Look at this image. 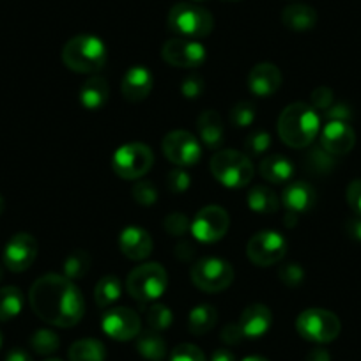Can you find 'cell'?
<instances>
[{
  "label": "cell",
  "mask_w": 361,
  "mask_h": 361,
  "mask_svg": "<svg viewBox=\"0 0 361 361\" xmlns=\"http://www.w3.org/2000/svg\"><path fill=\"white\" fill-rule=\"evenodd\" d=\"M29 301L34 314L41 321L57 328H73L82 321L85 312L78 287L68 276L55 273H48L34 282Z\"/></svg>",
  "instance_id": "cell-1"
},
{
  "label": "cell",
  "mask_w": 361,
  "mask_h": 361,
  "mask_svg": "<svg viewBox=\"0 0 361 361\" xmlns=\"http://www.w3.org/2000/svg\"><path fill=\"white\" fill-rule=\"evenodd\" d=\"M321 131V117L308 103H293L279 117V135L294 149L308 147Z\"/></svg>",
  "instance_id": "cell-2"
},
{
  "label": "cell",
  "mask_w": 361,
  "mask_h": 361,
  "mask_svg": "<svg viewBox=\"0 0 361 361\" xmlns=\"http://www.w3.org/2000/svg\"><path fill=\"white\" fill-rule=\"evenodd\" d=\"M62 62L75 73L94 75L106 64V47L99 37L80 34L64 44Z\"/></svg>",
  "instance_id": "cell-3"
},
{
  "label": "cell",
  "mask_w": 361,
  "mask_h": 361,
  "mask_svg": "<svg viewBox=\"0 0 361 361\" xmlns=\"http://www.w3.org/2000/svg\"><path fill=\"white\" fill-rule=\"evenodd\" d=\"M169 29L179 37L200 39L213 32L214 20L207 9L190 2H179L169 13Z\"/></svg>",
  "instance_id": "cell-4"
},
{
  "label": "cell",
  "mask_w": 361,
  "mask_h": 361,
  "mask_svg": "<svg viewBox=\"0 0 361 361\" xmlns=\"http://www.w3.org/2000/svg\"><path fill=\"white\" fill-rule=\"evenodd\" d=\"M169 287V275L158 262H145L135 267L126 280V289L135 301L147 305L163 296Z\"/></svg>",
  "instance_id": "cell-5"
},
{
  "label": "cell",
  "mask_w": 361,
  "mask_h": 361,
  "mask_svg": "<svg viewBox=\"0 0 361 361\" xmlns=\"http://www.w3.org/2000/svg\"><path fill=\"white\" fill-rule=\"evenodd\" d=\"M211 172L220 185L227 188H245L253 179L252 159L234 149L214 152L211 158Z\"/></svg>",
  "instance_id": "cell-6"
},
{
  "label": "cell",
  "mask_w": 361,
  "mask_h": 361,
  "mask_svg": "<svg viewBox=\"0 0 361 361\" xmlns=\"http://www.w3.org/2000/svg\"><path fill=\"white\" fill-rule=\"evenodd\" d=\"M296 329L305 340L314 343H329L340 335V319L324 308H308L298 315Z\"/></svg>",
  "instance_id": "cell-7"
},
{
  "label": "cell",
  "mask_w": 361,
  "mask_h": 361,
  "mask_svg": "<svg viewBox=\"0 0 361 361\" xmlns=\"http://www.w3.org/2000/svg\"><path fill=\"white\" fill-rule=\"evenodd\" d=\"M192 282L204 293H221L234 282V267L224 259L206 257L192 267Z\"/></svg>",
  "instance_id": "cell-8"
},
{
  "label": "cell",
  "mask_w": 361,
  "mask_h": 361,
  "mask_svg": "<svg viewBox=\"0 0 361 361\" xmlns=\"http://www.w3.org/2000/svg\"><path fill=\"white\" fill-rule=\"evenodd\" d=\"M154 154L151 149L140 142L121 145L112 156V169L121 179H140L151 170Z\"/></svg>",
  "instance_id": "cell-9"
},
{
  "label": "cell",
  "mask_w": 361,
  "mask_h": 361,
  "mask_svg": "<svg viewBox=\"0 0 361 361\" xmlns=\"http://www.w3.org/2000/svg\"><path fill=\"white\" fill-rule=\"evenodd\" d=\"M161 151L172 165L180 166V169H188V166L197 165L200 156H202L200 142L197 140L195 135L185 130H176L165 135Z\"/></svg>",
  "instance_id": "cell-10"
},
{
  "label": "cell",
  "mask_w": 361,
  "mask_h": 361,
  "mask_svg": "<svg viewBox=\"0 0 361 361\" xmlns=\"http://www.w3.org/2000/svg\"><path fill=\"white\" fill-rule=\"evenodd\" d=\"M287 241L282 234L275 231L257 232L246 245V255L255 266H275L286 257Z\"/></svg>",
  "instance_id": "cell-11"
},
{
  "label": "cell",
  "mask_w": 361,
  "mask_h": 361,
  "mask_svg": "<svg viewBox=\"0 0 361 361\" xmlns=\"http://www.w3.org/2000/svg\"><path fill=\"white\" fill-rule=\"evenodd\" d=\"M228 225H231V218L228 213L220 206H206L195 214V220L190 225V231L195 235L197 241L206 243H216L227 234Z\"/></svg>",
  "instance_id": "cell-12"
},
{
  "label": "cell",
  "mask_w": 361,
  "mask_h": 361,
  "mask_svg": "<svg viewBox=\"0 0 361 361\" xmlns=\"http://www.w3.org/2000/svg\"><path fill=\"white\" fill-rule=\"evenodd\" d=\"M163 61L173 68L195 69L206 61V48L202 43L186 37H173L169 39L161 48Z\"/></svg>",
  "instance_id": "cell-13"
},
{
  "label": "cell",
  "mask_w": 361,
  "mask_h": 361,
  "mask_svg": "<svg viewBox=\"0 0 361 361\" xmlns=\"http://www.w3.org/2000/svg\"><path fill=\"white\" fill-rule=\"evenodd\" d=\"M103 331L117 342H128L140 333V317L128 307L110 308L103 315Z\"/></svg>",
  "instance_id": "cell-14"
},
{
  "label": "cell",
  "mask_w": 361,
  "mask_h": 361,
  "mask_svg": "<svg viewBox=\"0 0 361 361\" xmlns=\"http://www.w3.org/2000/svg\"><path fill=\"white\" fill-rule=\"evenodd\" d=\"M37 250H39V246H37L36 238H32L27 232L15 234L4 248V255H2L4 266L13 273L27 271L36 260Z\"/></svg>",
  "instance_id": "cell-15"
},
{
  "label": "cell",
  "mask_w": 361,
  "mask_h": 361,
  "mask_svg": "<svg viewBox=\"0 0 361 361\" xmlns=\"http://www.w3.org/2000/svg\"><path fill=\"white\" fill-rule=\"evenodd\" d=\"M356 144V133L345 121H328L321 131V145L333 156L350 152Z\"/></svg>",
  "instance_id": "cell-16"
},
{
  "label": "cell",
  "mask_w": 361,
  "mask_h": 361,
  "mask_svg": "<svg viewBox=\"0 0 361 361\" xmlns=\"http://www.w3.org/2000/svg\"><path fill=\"white\" fill-rule=\"evenodd\" d=\"M152 85H154V76L145 66H131L123 76L121 92L130 103H138L151 94Z\"/></svg>",
  "instance_id": "cell-17"
},
{
  "label": "cell",
  "mask_w": 361,
  "mask_h": 361,
  "mask_svg": "<svg viewBox=\"0 0 361 361\" xmlns=\"http://www.w3.org/2000/svg\"><path fill=\"white\" fill-rule=\"evenodd\" d=\"M282 85V73L271 62H260L248 75V89L259 98H269Z\"/></svg>",
  "instance_id": "cell-18"
},
{
  "label": "cell",
  "mask_w": 361,
  "mask_h": 361,
  "mask_svg": "<svg viewBox=\"0 0 361 361\" xmlns=\"http://www.w3.org/2000/svg\"><path fill=\"white\" fill-rule=\"evenodd\" d=\"M273 322V314L266 305H250L243 310L241 317H239V328H241L245 338H260L266 335Z\"/></svg>",
  "instance_id": "cell-19"
},
{
  "label": "cell",
  "mask_w": 361,
  "mask_h": 361,
  "mask_svg": "<svg viewBox=\"0 0 361 361\" xmlns=\"http://www.w3.org/2000/svg\"><path fill=\"white\" fill-rule=\"evenodd\" d=\"M152 239L144 228L126 227L119 235V248L131 260H144L152 252Z\"/></svg>",
  "instance_id": "cell-20"
},
{
  "label": "cell",
  "mask_w": 361,
  "mask_h": 361,
  "mask_svg": "<svg viewBox=\"0 0 361 361\" xmlns=\"http://www.w3.org/2000/svg\"><path fill=\"white\" fill-rule=\"evenodd\" d=\"M315 200H317V193H315L314 186L305 183V180L290 183V185L283 190L282 195V202L283 206H286V209L294 214L310 211L312 207L315 206Z\"/></svg>",
  "instance_id": "cell-21"
},
{
  "label": "cell",
  "mask_w": 361,
  "mask_h": 361,
  "mask_svg": "<svg viewBox=\"0 0 361 361\" xmlns=\"http://www.w3.org/2000/svg\"><path fill=\"white\" fill-rule=\"evenodd\" d=\"M110 98V85L103 76H90L83 85L80 87V103L83 109L96 112L103 109Z\"/></svg>",
  "instance_id": "cell-22"
},
{
  "label": "cell",
  "mask_w": 361,
  "mask_h": 361,
  "mask_svg": "<svg viewBox=\"0 0 361 361\" xmlns=\"http://www.w3.org/2000/svg\"><path fill=\"white\" fill-rule=\"evenodd\" d=\"M197 130H199L200 140L207 147L218 149L224 144V123H221V117L216 110H204L197 119Z\"/></svg>",
  "instance_id": "cell-23"
},
{
  "label": "cell",
  "mask_w": 361,
  "mask_h": 361,
  "mask_svg": "<svg viewBox=\"0 0 361 361\" xmlns=\"http://www.w3.org/2000/svg\"><path fill=\"white\" fill-rule=\"evenodd\" d=\"M260 176L273 185H282L293 179L294 165L287 156L269 154L260 161Z\"/></svg>",
  "instance_id": "cell-24"
},
{
  "label": "cell",
  "mask_w": 361,
  "mask_h": 361,
  "mask_svg": "<svg viewBox=\"0 0 361 361\" xmlns=\"http://www.w3.org/2000/svg\"><path fill=\"white\" fill-rule=\"evenodd\" d=\"M282 23L294 32H305L314 29L317 23V13L314 8L305 4L287 6L282 11Z\"/></svg>",
  "instance_id": "cell-25"
},
{
  "label": "cell",
  "mask_w": 361,
  "mask_h": 361,
  "mask_svg": "<svg viewBox=\"0 0 361 361\" xmlns=\"http://www.w3.org/2000/svg\"><path fill=\"white\" fill-rule=\"evenodd\" d=\"M246 202H248L250 209L260 214L276 213L280 206V200L279 197H276V193L264 185L253 186V188L248 192Z\"/></svg>",
  "instance_id": "cell-26"
},
{
  "label": "cell",
  "mask_w": 361,
  "mask_h": 361,
  "mask_svg": "<svg viewBox=\"0 0 361 361\" xmlns=\"http://www.w3.org/2000/svg\"><path fill=\"white\" fill-rule=\"evenodd\" d=\"M105 345L96 338L76 340L69 347V361H105Z\"/></svg>",
  "instance_id": "cell-27"
},
{
  "label": "cell",
  "mask_w": 361,
  "mask_h": 361,
  "mask_svg": "<svg viewBox=\"0 0 361 361\" xmlns=\"http://www.w3.org/2000/svg\"><path fill=\"white\" fill-rule=\"evenodd\" d=\"M218 312L213 305H199L188 315V329L193 335H206L216 326Z\"/></svg>",
  "instance_id": "cell-28"
},
{
  "label": "cell",
  "mask_w": 361,
  "mask_h": 361,
  "mask_svg": "<svg viewBox=\"0 0 361 361\" xmlns=\"http://www.w3.org/2000/svg\"><path fill=\"white\" fill-rule=\"evenodd\" d=\"M137 350L149 361H161L166 356V342L158 331L142 333L137 340Z\"/></svg>",
  "instance_id": "cell-29"
},
{
  "label": "cell",
  "mask_w": 361,
  "mask_h": 361,
  "mask_svg": "<svg viewBox=\"0 0 361 361\" xmlns=\"http://www.w3.org/2000/svg\"><path fill=\"white\" fill-rule=\"evenodd\" d=\"M123 293V282L117 276L106 275L96 283L94 287V300L99 308H109L110 305L116 303Z\"/></svg>",
  "instance_id": "cell-30"
},
{
  "label": "cell",
  "mask_w": 361,
  "mask_h": 361,
  "mask_svg": "<svg viewBox=\"0 0 361 361\" xmlns=\"http://www.w3.org/2000/svg\"><path fill=\"white\" fill-rule=\"evenodd\" d=\"M23 294L18 287H2L0 289V322H8L22 312Z\"/></svg>",
  "instance_id": "cell-31"
},
{
  "label": "cell",
  "mask_w": 361,
  "mask_h": 361,
  "mask_svg": "<svg viewBox=\"0 0 361 361\" xmlns=\"http://www.w3.org/2000/svg\"><path fill=\"white\" fill-rule=\"evenodd\" d=\"M90 255L85 250H75L64 260V276L69 280H80L89 273Z\"/></svg>",
  "instance_id": "cell-32"
},
{
  "label": "cell",
  "mask_w": 361,
  "mask_h": 361,
  "mask_svg": "<svg viewBox=\"0 0 361 361\" xmlns=\"http://www.w3.org/2000/svg\"><path fill=\"white\" fill-rule=\"evenodd\" d=\"M30 347L41 356H50L61 347L59 335L51 329H37L30 338Z\"/></svg>",
  "instance_id": "cell-33"
},
{
  "label": "cell",
  "mask_w": 361,
  "mask_h": 361,
  "mask_svg": "<svg viewBox=\"0 0 361 361\" xmlns=\"http://www.w3.org/2000/svg\"><path fill=\"white\" fill-rule=\"evenodd\" d=\"M145 321H147L149 329L159 333L163 329L170 328L173 321V314L165 305H151V307L145 308Z\"/></svg>",
  "instance_id": "cell-34"
},
{
  "label": "cell",
  "mask_w": 361,
  "mask_h": 361,
  "mask_svg": "<svg viewBox=\"0 0 361 361\" xmlns=\"http://www.w3.org/2000/svg\"><path fill=\"white\" fill-rule=\"evenodd\" d=\"M305 165L312 173H326L333 169L335 159H333V154H329L321 145V147H314L308 151L307 158H305Z\"/></svg>",
  "instance_id": "cell-35"
},
{
  "label": "cell",
  "mask_w": 361,
  "mask_h": 361,
  "mask_svg": "<svg viewBox=\"0 0 361 361\" xmlns=\"http://www.w3.org/2000/svg\"><path fill=\"white\" fill-rule=\"evenodd\" d=\"M255 121V105L250 102H239L231 110V123L238 128H246Z\"/></svg>",
  "instance_id": "cell-36"
},
{
  "label": "cell",
  "mask_w": 361,
  "mask_h": 361,
  "mask_svg": "<svg viewBox=\"0 0 361 361\" xmlns=\"http://www.w3.org/2000/svg\"><path fill=\"white\" fill-rule=\"evenodd\" d=\"M166 188L173 195H180L190 188V176L185 169L180 166H173L169 173H166Z\"/></svg>",
  "instance_id": "cell-37"
},
{
  "label": "cell",
  "mask_w": 361,
  "mask_h": 361,
  "mask_svg": "<svg viewBox=\"0 0 361 361\" xmlns=\"http://www.w3.org/2000/svg\"><path fill=\"white\" fill-rule=\"evenodd\" d=\"M271 147V135L267 131L257 130L248 135L245 142V151L252 156H260Z\"/></svg>",
  "instance_id": "cell-38"
},
{
  "label": "cell",
  "mask_w": 361,
  "mask_h": 361,
  "mask_svg": "<svg viewBox=\"0 0 361 361\" xmlns=\"http://www.w3.org/2000/svg\"><path fill=\"white\" fill-rule=\"evenodd\" d=\"M279 279L283 286L287 287H298L303 283L305 269L298 262H287L280 266Z\"/></svg>",
  "instance_id": "cell-39"
},
{
  "label": "cell",
  "mask_w": 361,
  "mask_h": 361,
  "mask_svg": "<svg viewBox=\"0 0 361 361\" xmlns=\"http://www.w3.org/2000/svg\"><path fill=\"white\" fill-rule=\"evenodd\" d=\"M133 199L142 206H152L158 200V190L149 180L140 179L133 186Z\"/></svg>",
  "instance_id": "cell-40"
},
{
  "label": "cell",
  "mask_w": 361,
  "mask_h": 361,
  "mask_svg": "<svg viewBox=\"0 0 361 361\" xmlns=\"http://www.w3.org/2000/svg\"><path fill=\"white\" fill-rule=\"evenodd\" d=\"M170 361H207L202 350L193 343H179L170 354Z\"/></svg>",
  "instance_id": "cell-41"
},
{
  "label": "cell",
  "mask_w": 361,
  "mask_h": 361,
  "mask_svg": "<svg viewBox=\"0 0 361 361\" xmlns=\"http://www.w3.org/2000/svg\"><path fill=\"white\" fill-rule=\"evenodd\" d=\"M190 225L192 224L188 221V218L180 213H172L165 218V231L170 235H176V238L185 235L190 231Z\"/></svg>",
  "instance_id": "cell-42"
},
{
  "label": "cell",
  "mask_w": 361,
  "mask_h": 361,
  "mask_svg": "<svg viewBox=\"0 0 361 361\" xmlns=\"http://www.w3.org/2000/svg\"><path fill=\"white\" fill-rule=\"evenodd\" d=\"M204 89H206V85H204V80L200 78L199 75L188 76L185 82L180 83V92H183V96L188 99L200 98L204 92Z\"/></svg>",
  "instance_id": "cell-43"
},
{
  "label": "cell",
  "mask_w": 361,
  "mask_h": 361,
  "mask_svg": "<svg viewBox=\"0 0 361 361\" xmlns=\"http://www.w3.org/2000/svg\"><path fill=\"white\" fill-rule=\"evenodd\" d=\"M310 105L314 106L315 110H321V112H326L329 106L333 105V92L328 87H317V89L312 92L310 96Z\"/></svg>",
  "instance_id": "cell-44"
},
{
  "label": "cell",
  "mask_w": 361,
  "mask_h": 361,
  "mask_svg": "<svg viewBox=\"0 0 361 361\" xmlns=\"http://www.w3.org/2000/svg\"><path fill=\"white\" fill-rule=\"evenodd\" d=\"M220 338L224 340L227 345H238V343H241V340L245 338V335H243L238 322H228V324H225L224 329H221Z\"/></svg>",
  "instance_id": "cell-45"
},
{
  "label": "cell",
  "mask_w": 361,
  "mask_h": 361,
  "mask_svg": "<svg viewBox=\"0 0 361 361\" xmlns=\"http://www.w3.org/2000/svg\"><path fill=\"white\" fill-rule=\"evenodd\" d=\"M345 197L349 206L361 216V179H354L353 183L347 186Z\"/></svg>",
  "instance_id": "cell-46"
},
{
  "label": "cell",
  "mask_w": 361,
  "mask_h": 361,
  "mask_svg": "<svg viewBox=\"0 0 361 361\" xmlns=\"http://www.w3.org/2000/svg\"><path fill=\"white\" fill-rule=\"evenodd\" d=\"M324 116L328 117L329 121H349L350 119V110L349 106L342 105V103H336V105H331L324 112Z\"/></svg>",
  "instance_id": "cell-47"
},
{
  "label": "cell",
  "mask_w": 361,
  "mask_h": 361,
  "mask_svg": "<svg viewBox=\"0 0 361 361\" xmlns=\"http://www.w3.org/2000/svg\"><path fill=\"white\" fill-rule=\"evenodd\" d=\"M345 231H347V234L354 239V241L361 243V216L353 218V220L347 221Z\"/></svg>",
  "instance_id": "cell-48"
},
{
  "label": "cell",
  "mask_w": 361,
  "mask_h": 361,
  "mask_svg": "<svg viewBox=\"0 0 361 361\" xmlns=\"http://www.w3.org/2000/svg\"><path fill=\"white\" fill-rule=\"evenodd\" d=\"M307 361H331V356H329L328 350L322 349V347H315V349H312L310 353H308Z\"/></svg>",
  "instance_id": "cell-49"
},
{
  "label": "cell",
  "mask_w": 361,
  "mask_h": 361,
  "mask_svg": "<svg viewBox=\"0 0 361 361\" xmlns=\"http://www.w3.org/2000/svg\"><path fill=\"white\" fill-rule=\"evenodd\" d=\"M211 361H238L234 354L227 349H218L214 350L213 356H211Z\"/></svg>",
  "instance_id": "cell-50"
},
{
  "label": "cell",
  "mask_w": 361,
  "mask_h": 361,
  "mask_svg": "<svg viewBox=\"0 0 361 361\" xmlns=\"http://www.w3.org/2000/svg\"><path fill=\"white\" fill-rule=\"evenodd\" d=\"M6 361H34V360L23 349H13L11 353L8 354V357H6Z\"/></svg>",
  "instance_id": "cell-51"
},
{
  "label": "cell",
  "mask_w": 361,
  "mask_h": 361,
  "mask_svg": "<svg viewBox=\"0 0 361 361\" xmlns=\"http://www.w3.org/2000/svg\"><path fill=\"white\" fill-rule=\"evenodd\" d=\"M241 361H269V360L264 356H246V357H243Z\"/></svg>",
  "instance_id": "cell-52"
},
{
  "label": "cell",
  "mask_w": 361,
  "mask_h": 361,
  "mask_svg": "<svg viewBox=\"0 0 361 361\" xmlns=\"http://www.w3.org/2000/svg\"><path fill=\"white\" fill-rule=\"evenodd\" d=\"M2 211H4V199L0 195V214H2Z\"/></svg>",
  "instance_id": "cell-53"
},
{
  "label": "cell",
  "mask_w": 361,
  "mask_h": 361,
  "mask_svg": "<svg viewBox=\"0 0 361 361\" xmlns=\"http://www.w3.org/2000/svg\"><path fill=\"white\" fill-rule=\"evenodd\" d=\"M44 361H62V360H59V357H48V360H44Z\"/></svg>",
  "instance_id": "cell-54"
},
{
  "label": "cell",
  "mask_w": 361,
  "mask_h": 361,
  "mask_svg": "<svg viewBox=\"0 0 361 361\" xmlns=\"http://www.w3.org/2000/svg\"><path fill=\"white\" fill-rule=\"evenodd\" d=\"M2 275H4V273H2V267H0V280H2Z\"/></svg>",
  "instance_id": "cell-55"
},
{
  "label": "cell",
  "mask_w": 361,
  "mask_h": 361,
  "mask_svg": "<svg viewBox=\"0 0 361 361\" xmlns=\"http://www.w3.org/2000/svg\"><path fill=\"white\" fill-rule=\"evenodd\" d=\"M193 2H206V0H193Z\"/></svg>",
  "instance_id": "cell-56"
},
{
  "label": "cell",
  "mask_w": 361,
  "mask_h": 361,
  "mask_svg": "<svg viewBox=\"0 0 361 361\" xmlns=\"http://www.w3.org/2000/svg\"><path fill=\"white\" fill-rule=\"evenodd\" d=\"M0 345H2V333H0Z\"/></svg>",
  "instance_id": "cell-57"
},
{
  "label": "cell",
  "mask_w": 361,
  "mask_h": 361,
  "mask_svg": "<svg viewBox=\"0 0 361 361\" xmlns=\"http://www.w3.org/2000/svg\"><path fill=\"white\" fill-rule=\"evenodd\" d=\"M228 2H238V0H228Z\"/></svg>",
  "instance_id": "cell-58"
}]
</instances>
